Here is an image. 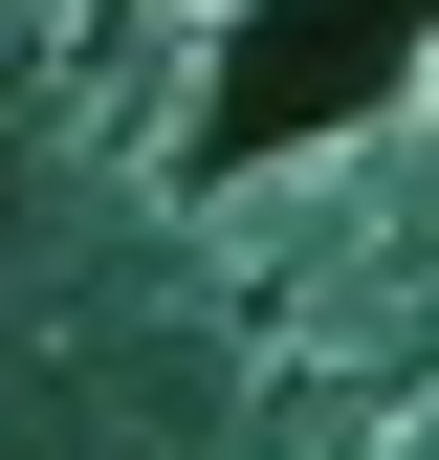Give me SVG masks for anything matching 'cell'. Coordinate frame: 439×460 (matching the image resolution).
Segmentation results:
<instances>
[{"label":"cell","instance_id":"obj_1","mask_svg":"<svg viewBox=\"0 0 439 460\" xmlns=\"http://www.w3.org/2000/svg\"><path fill=\"white\" fill-rule=\"evenodd\" d=\"M439 0H242V44H220L198 88V154H308V132H373V110L417 88Z\"/></svg>","mask_w":439,"mask_h":460}]
</instances>
